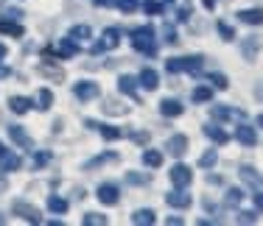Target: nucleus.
I'll list each match as a JSON object with an SVG mask.
<instances>
[{
    "instance_id": "f257e3e1",
    "label": "nucleus",
    "mask_w": 263,
    "mask_h": 226,
    "mask_svg": "<svg viewBox=\"0 0 263 226\" xmlns=\"http://www.w3.org/2000/svg\"><path fill=\"white\" fill-rule=\"evenodd\" d=\"M129 39H132V45H135L137 53H143V56H154L157 53V39H154V28L152 25H137V28H132L129 31Z\"/></svg>"
},
{
    "instance_id": "f03ea898",
    "label": "nucleus",
    "mask_w": 263,
    "mask_h": 226,
    "mask_svg": "<svg viewBox=\"0 0 263 226\" xmlns=\"http://www.w3.org/2000/svg\"><path fill=\"white\" fill-rule=\"evenodd\" d=\"M118 45H121V28H106L101 34V39L92 45V53L101 56V53H106V50H115Z\"/></svg>"
},
{
    "instance_id": "7ed1b4c3",
    "label": "nucleus",
    "mask_w": 263,
    "mask_h": 226,
    "mask_svg": "<svg viewBox=\"0 0 263 226\" xmlns=\"http://www.w3.org/2000/svg\"><path fill=\"white\" fill-rule=\"evenodd\" d=\"M76 53H79V42H73L70 36H65L56 48H45V50H42V56H59V59H73Z\"/></svg>"
},
{
    "instance_id": "20e7f679",
    "label": "nucleus",
    "mask_w": 263,
    "mask_h": 226,
    "mask_svg": "<svg viewBox=\"0 0 263 226\" xmlns=\"http://www.w3.org/2000/svg\"><path fill=\"white\" fill-rule=\"evenodd\" d=\"M168 176H171V184L174 187H187L193 181V171L187 165H182V162H179V165H174L171 171H168Z\"/></svg>"
},
{
    "instance_id": "39448f33",
    "label": "nucleus",
    "mask_w": 263,
    "mask_h": 226,
    "mask_svg": "<svg viewBox=\"0 0 263 226\" xmlns=\"http://www.w3.org/2000/svg\"><path fill=\"white\" fill-rule=\"evenodd\" d=\"M98 84L96 81H79L76 87H73V95H76L81 104H87V100H92V98H98Z\"/></svg>"
},
{
    "instance_id": "423d86ee",
    "label": "nucleus",
    "mask_w": 263,
    "mask_h": 226,
    "mask_svg": "<svg viewBox=\"0 0 263 226\" xmlns=\"http://www.w3.org/2000/svg\"><path fill=\"white\" fill-rule=\"evenodd\" d=\"M14 215H20L23 221H28V223H42L40 210L31 207V204H26V201H14Z\"/></svg>"
},
{
    "instance_id": "0eeeda50",
    "label": "nucleus",
    "mask_w": 263,
    "mask_h": 226,
    "mask_svg": "<svg viewBox=\"0 0 263 226\" xmlns=\"http://www.w3.org/2000/svg\"><path fill=\"white\" fill-rule=\"evenodd\" d=\"M235 140L252 148L255 142H258V131H255V126H247L243 120H238V126H235Z\"/></svg>"
},
{
    "instance_id": "6e6552de",
    "label": "nucleus",
    "mask_w": 263,
    "mask_h": 226,
    "mask_svg": "<svg viewBox=\"0 0 263 226\" xmlns=\"http://www.w3.org/2000/svg\"><path fill=\"white\" fill-rule=\"evenodd\" d=\"M165 201L168 207H177V210H185V207H191V193H185V187H174L171 193H165Z\"/></svg>"
},
{
    "instance_id": "1a4fd4ad",
    "label": "nucleus",
    "mask_w": 263,
    "mask_h": 226,
    "mask_svg": "<svg viewBox=\"0 0 263 226\" xmlns=\"http://www.w3.org/2000/svg\"><path fill=\"white\" fill-rule=\"evenodd\" d=\"M238 176H241V179L247 181L249 187H255V190H263V176L255 171L252 165H241V168H238Z\"/></svg>"
},
{
    "instance_id": "9d476101",
    "label": "nucleus",
    "mask_w": 263,
    "mask_h": 226,
    "mask_svg": "<svg viewBox=\"0 0 263 226\" xmlns=\"http://www.w3.org/2000/svg\"><path fill=\"white\" fill-rule=\"evenodd\" d=\"M137 84H140L143 90L154 92V90L160 87V75H157V70H152V67H143L140 75H137Z\"/></svg>"
},
{
    "instance_id": "9b49d317",
    "label": "nucleus",
    "mask_w": 263,
    "mask_h": 226,
    "mask_svg": "<svg viewBox=\"0 0 263 226\" xmlns=\"http://www.w3.org/2000/svg\"><path fill=\"white\" fill-rule=\"evenodd\" d=\"M213 117H218V120H243L247 112L235 109V106H213Z\"/></svg>"
},
{
    "instance_id": "f8f14e48",
    "label": "nucleus",
    "mask_w": 263,
    "mask_h": 226,
    "mask_svg": "<svg viewBox=\"0 0 263 226\" xmlns=\"http://www.w3.org/2000/svg\"><path fill=\"white\" fill-rule=\"evenodd\" d=\"M260 36H247V39L241 42V53H243V59L247 61H255L258 59V53H260Z\"/></svg>"
},
{
    "instance_id": "ddd939ff",
    "label": "nucleus",
    "mask_w": 263,
    "mask_h": 226,
    "mask_svg": "<svg viewBox=\"0 0 263 226\" xmlns=\"http://www.w3.org/2000/svg\"><path fill=\"white\" fill-rule=\"evenodd\" d=\"M23 165V159L14 154V151H0V173H11V171H17V168Z\"/></svg>"
},
{
    "instance_id": "4468645a",
    "label": "nucleus",
    "mask_w": 263,
    "mask_h": 226,
    "mask_svg": "<svg viewBox=\"0 0 263 226\" xmlns=\"http://www.w3.org/2000/svg\"><path fill=\"white\" fill-rule=\"evenodd\" d=\"M87 129H98L104 140H121L123 137V129H115V126H106V123H96V120H84Z\"/></svg>"
},
{
    "instance_id": "2eb2a0df",
    "label": "nucleus",
    "mask_w": 263,
    "mask_h": 226,
    "mask_svg": "<svg viewBox=\"0 0 263 226\" xmlns=\"http://www.w3.org/2000/svg\"><path fill=\"white\" fill-rule=\"evenodd\" d=\"M98 201L106 207H115L118 201H121V190H118L115 184H101L98 187Z\"/></svg>"
},
{
    "instance_id": "dca6fc26",
    "label": "nucleus",
    "mask_w": 263,
    "mask_h": 226,
    "mask_svg": "<svg viewBox=\"0 0 263 226\" xmlns=\"http://www.w3.org/2000/svg\"><path fill=\"white\" fill-rule=\"evenodd\" d=\"M9 137H11V140H14L20 148L34 151V140H31V137L26 134V129H23V126H9Z\"/></svg>"
},
{
    "instance_id": "f3484780",
    "label": "nucleus",
    "mask_w": 263,
    "mask_h": 226,
    "mask_svg": "<svg viewBox=\"0 0 263 226\" xmlns=\"http://www.w3.org/2000/svg\"><path fill=\"white\" fill-rule=\"evenodd\" d=\"M118 90H121L123 95H129L135 104H140V95H137V78H132V75H121V78H118Z\"/></svg>"
},
{
    "instance_id": "a211bd4d",
    "label": "nucleus",
    "mask_w": 263,
    "mask_h": 226,
    "mask_svg": "<svg viewBox=\"0 0 263 226\" xmlns=\"http://www.w3.org/2000/svg\"><path fill=\"white\" fill-rule=\"evenodd\" d=\"M160 112H162L165 117H179V115L185 112V106L179 104L177 98H165V100H160Z\"/></svg>"
},
{
    "instance_id": "6ab92c4d",
    "label": "nucleus",
    "mask_w": 263,
    "mask_h": 226,
    "mask_svg": "<svg viewBox=\"0 0 263 226\" xmlns=\"http://www.w3.org/2000/svg\"><path fill=\"white\" fill-rule=\"evenodd\" d=\"M165 148L171 151L174 156H185V154H187V137H185V134H174L171 140H168Z\"/></svg>"
},
{
    "instance_id": "aec40b11",
    "label": "nucleus",
    "mask_w": 263,
    "mask_h": 226,
    "mask_svg": "<svg viewBox=\"0 0 263 226\" xmlns=\"http://www.w3.org/2000/svg\"><path fill=\"white\" fill-rule=\"evenodd\" d=\"M179 61H182V70L191 73V75H199V73H202V65H204L202 56H182Z\"/></svg>"
},
{
    "instance_id": "412c9836",
    "label": "nucleus",
    "mask_w": 263,
    "mask_h": 226,
    "mask_svg": "<svg viewBox=\"0 0 263 226\" xmlns=\"http://www.w3.org/2000/svg\"><path fill=\"white\" fill-rule=\"evenodd\" d=\"M238 20L247 25H260L263 23V9H243L238 11Z\"/></svg>"
},
{
    "instance_id": "4be33fe9",
    "label": "nucleus",
    "mask_w": 263,
    "mask_h": 226,
    "mask_svg": "<svg viewBox=\"0 0 263 226\" xmlns=\"http://www.w3.org/2000/svg\"><path fill=\"white\" fill-rule=\"evenodd\" d=\"M31 106H34V100H31V98H23V95H14V98L9 100V109L14 112V115H26Z\"/></svg>"
},
{
    "instance_id": "5701e85b",
    "label": "nucleus",
    "mask_w": 263,
    "mask_h": 226,
    "mask_svg": "<svg viewBox=\"0 0 263 226\" xmlns=\"http://www.w3.org/2000/svg\"><path fill=\"white\" fill-rule=\"evenodd\" d=\"M204 134H208L213 142H218V146H224V142L230 140V134L221 129V126H204Z\"/></svg>"
},
{
    "instance_id": "b1692460",
    "label": "nucleus",
    "mask_w": 263,
    "mask_h": 226,
    "mask_svg": "<svg viewBox=\"0 0 263 226\" xmlns=\"http://www.w3.org/2000/svg\"><path fill=\"white\" fill-rule=\"evenodd\" d=\"M132 223H137V226H152L154 223V210H135V215H132Z\"/></svg>"
},
{
    "instance_id": "393cba45",
    "label": "nucleus",
    "mask_w": 263,
    "mask_h": 226,
    "mask_svg": "<svg viewBox=\"0 0 263 226\" xmlns=\"http://www.w3.org/2000/svg\"><path fill=\"white\" fill-rule=\"evenodd\" d=\"M90 34H92L90 25H73L70 34H67V36H70L73 42H87V39H90Z\"/></svg>"
},
{
    "instance_id": "a878e982",
    "label": "nucleus",
    "mask_w": 263,
    "mask_h": 226,
    "mask_svg": "<svg viewBox=\"0 0 263 226\" xmlns=\"http://www.w3.org/2000/svg\"><path fill=\"white\" fill-rule=\"evenodd\" d=\"M0 34L6 36H23V25L14 20H0Z\"/></svg>"
},
{
    "instance_id": "bb28decb",
    "label": "nucleus",
    "mask_w": 263,
    "mask_h": 226,
    "mask_svg": "<svg viewBox=\"0 0 263 226\" xmlns=\"http://www.w3.org/2000/svg\"><path fill=\"white\" fill-rule=\"evenodd\" d=\"M115 159H118V154H115V151H106V154H101V156H96V159H90V162H87V165H84V171H96L98 165H104V162H115Z\"/></svg>"
},
{
    "instance_id": "cd10ccee",
    "label": "nucleus",
    "mask_w": 263,
    "mask_h": 226,
    "mask_svg": "<svg viewBox=\"0 0 263 226\" xmlns=\"http://www.w3.org/2000/svg\"><path fill=\"white\" fill-rule=\"evenodd\" d=\"M143 165H146V168H160L162 165V154H160V151H154V148L143 151Z\"/></svg>"
},
{
    "instance_id": "c85d7f7f",
    "label": "nucleus",
    "mask_w": 263,
    "mask_h": 226,
    "mask_svg": "<svg viewBox=\"0 0 263 226\" xmlns=\"http://www.w3.org/2000/svg\"><path fill=\"white\" fill-rule=\"evenodd\" d=\"M48 210L56 212V215H65V212H67V201L62 196H51V198H48Z\"/></svg>"
},
{
    "instance_id": "c756f323",
    "label": "nucleus",
    "mask_w": 263,
    "mask_h": 226,
    "mask_svg": "<svg viewBox=\"0 0 263 226\" xmlns=\"http://www.w3.org/2000/svg\"><path fill=\"white\" fill-rule=\"evenodd\" d=\"M36 106H40L42 112H48L53 106V92L51 90H40V95H36Z\"/></svg>"
},
{
    "instance_id": "7c9ffc66",
    "label": "nucleus",
    "mask_w": 263,
    "mask_h": 226,
    "mask_svg": "<svg viewBox=\"0 0 263 226\" xmlns=\"http://www.w3.org/2000/svg\"><path fill=\"white\" fill-rule=\"evenodd\" d=\"M191 98L196 100V104H208V100H213V90L210 87H196V90L191 92Z\"/></svg>"
},
{
    "instance_id": "2f4dec72",
    "label": "nucleus",
    "mask_w": 263,
    "mask_h": 226,
    "mask_svg": "<svg viewBox=\"0 0 263 226\" xmlns=\"http://www.w3.org/2000/svg\"><path fill=\"white\" fill-rule=\"evenodd\" d=\"M224 201H227V207H238L243 201V190H241V187H230L227 198H224Z\"/></svg>"
},
{
    "instance_id": "473e14b6",
    "label": "nucleus",
    "mask_w": 263,
    "mask_h": 226,
    "mask_svg": "<svg viewBox=\"0 0 263 226\" xmlns=\"http://www.w3.org/2000/svg\"><path fill=\"white\" fill-rule=\"evenodd\" d=\"M81 223H84V226H104V223H106V215H98V212H87V215L81 218Z\"/></svg>"
},
{
    "instance_id": "72a5a7b5",
    "label": "nucleus",
    "mask_w": 263,
    "mask_h": 226,
    "mask_svg": "<svg viewBox=\"0 0 263 226\" xmlns=\"http://www.w3.org/2000/svg\"><path fill=\"white\" fill-rule=\"evenodd\" d=\"M216 159H218V156H216V148H210V151H204V154H202L199 165H202V168H213V165H216Z\"/></svg>"
},
{
    "instance_id": "f704fd0d",
    "label": "nucleus",
    "mask_w": 263,
    "mask_h": 226,
    "mask_svg": "<svg viewBox=\"0 0 263 226\" xmlns=\"http://www.w3.org/2000/svg\"><path fill=\"white\" fill-rule=\"evenodd\" d=\"M208 78L218 87V90H227V87H230V81H227V75H224V73H210Z\"/></svg>"
},
{
    "instance_id": "c9c22d12",
    "label": "nucleus",
    "mask_w": 263,
    "mask_h": 226,
    "mask_svg": "<svg viewBox=\"0 0 263 226\" xmlns=\"http://www.w3.org/2000/svg\"><path fill=\"white\" fill-rule=\"evenodd\" d=\"M143 11H146V14H162V3L160 0H146V3H143Z\"/></svg>"
},
{
    "instance_id": "e433bc0d",
    "label": "nucleus",
    "mask_w": 263,
    "mask_h": 226,
    "mask_svg": "<svg viewBox=\"0 0 263 226\" xmlns=\"http://www.w3.org/2000/svg\"><path fill=\"white\" fill-rule=\"evenodd\" d=\"M238 223H258V215L252 210H241L238 212Z\"/></svg>"
},
{
    "instance_id": "4c0bfd02",
    "label": "nucleus",
    "mask_w": 263,
    "mask_h": 226,
    "mask_svg": "<svg viewBox=\"0 0 263 226\" xmlns=\"http://www.w3.org/2000/svg\"><path fill=\"white\" fill-rule=\"evenodd\" d=\"M218 34H221V36H224V39H227V42H230V39H235V31L230 28L227 23H221V20H218Z\"/></svg>"
},
{
    "instance_id": "58836bf2",
    "label": "nucleus",
    "mask_w": 263,
    "mask_h": 226,
    "mask_svg": "<svg viewBox=\"0 0 263 226\" xmlns=\"http://www.w3.org/2000/svg\"><path fill=\"white\" fill-rule=\"evenodd\" d=\"M115 6H118L121 11H126V14H129V11L137 9V0H115Z\"/></svg>"
},
{
    "instance_id": "ea45409f",
    "label": "nucleus",
    "mask_w": 263,
    "mask_h": 226,
    "mask_svg": "<svg viewBox=\"0 0 263 226\" xmlns=\"http://www.w3.org/2000/svg\"><path fill=\"white\" fill-rule=\"evenodd\" d=\"M165 70L171 73V75H174V73H182V61H179V59H168V61H165Z\"/></svg>"
},
{
    "instance_id": "a19ab883",
    "label": "nucleus",
    "mask_w": 263,
    "mask_h": 226,
    "mask_svg": "<svg viewBox=\"0 0 263 226\" xmlns=\"http://www.w3.org/2000/svg\"><path fill=\"white\" fill-rule=\"evenodd\" d=\"M48 159H51V154H48V151H40V154H34V168L48 165Z\"/></svg>"
},
{
    "instance_id": "79ce46f5",
    "label": "nucleus",
    "mask_w": 263,
    "mask_h": 226,
    "mask_svg": "<svg viewBox=\"0 0 263 226\" xmlns=\"http://www.w3.org/2000/svg\"><path fill=\"white\" fill-rule=\"evenodd\" d=\"M129 184H148V176H140V173H129L126 176Z\"/></svg>"
},
{
    "instance_id": "37998d69",
    "label": "nucleus",
    "mask_w": 263,
    "mask_h": 226,
    "mask_svg": "<svg viewBox=\"0 0 263 226\" xmlns=\"http://www.w3.org/2000/svg\"><path fill=\"white\" fill-rule=\"evenodd\" d=\"M162 34H165L168 45H174V42H177V31H174V25H165V28H162Z\"/></svg>"
},
{
    "instance_id": "c03bdc74",
    "label": "nucleus",
    "mask_w": 263,
    "mask_h": 226,
    "mask_svg": "<svg viewBox=\"0 0 263 226\" xmlns=\"http://www.w3.org/2000/svg\"><path fill=\"white\" fill-rule=\"evenodd\" d=\"M132 140H135V142H140V146H146V142H148V134H146V131H132Z\"/></svg>"
},
{
    "instance_id": "a18cd8bd",
    "label": "nucleus",
    "mask_w": 263,
    "mask_h": 226,
    "mask_svg": "<svg viewBox=\"0 0 263 226\" xmlns=\"http://www.w3.org/2000/svg\"><path fill=\"white\" fill-rule=\"evenodd\" d=\"M255 207H258V210L263 212V190H258V193H255Z\"/></svg>"
},
{
    "instance_id": "49530a36",
    "label": "nucleus",
    "mask_w": 263,
    "mask_h": 226,
    "mask_svg": "<svg viewBox=\"0 0 263 226\" xmlns=\"http://www.w3.org/2000/svg\"><path fill=\"white\" fill-rule=\"evenodd\" d=\"M6 17H11V20H17V17H23V11H20V9H9V11H6Z\"/></svg>"
},
{
    "instance_id": "de8ad7c7",
    "label": "nucleus",
    "mask_w": 263,
    "mask_h": 226,
    "mask_svg": "<svg viewBox=\"0 0 263 226\" xmlns=\"http://www.w3.org/2000/svg\"><path fill=\"white\" fill-rule=\"evenodd\" d=\"M165 223H168V226H182V218H171V215H168Z\"/></svg>"
},
{
    "instance_id": "09e8293b",
    "label": "nucleus",
    "mask_w": 263,
    "mask_h": 226,
    "mask_svg": "<svg viewBox=\"0 0 263 226\" xmlns=\"http://www.w3.org/2000/svg\"><path fill=\"white\" fill-rule=\"evenodd\" d=\"M177 17H179V20L185 23V20H187V9H179V11H177Z\"/></svg>"
},
{
    "instance_id": "8fccbe9b",
    "label": "nucleus",
    "mask_w": 263,
    "mask_h": 226,
    "mask_svg": "<svg viewBox=\"0 0 263 226\" xmlns=\"http://www.w3.org/2000/svg\"><path fill=\"white\" fill-rule=\"evenodd\" d=\"M204 6H208V9H216V0H204Z\"/></svg>"
},
{
    "instance_id": "3c124183",
    "label": "nucleus",
    "mask_w": 263,
    "mask_h": 226,
    "mask_svg": "<svg viewBox=\"0 0 263 226\" xmlns=\"http://www.w3.org/2000/svg\"><path fill=\"white\" fill-rule=\"evenodd\" d=\"M0 59H6V45H0Z\"/></svg>"
},
{
    "instance_id": "603ef678",
    "label": "nucleus",
    "mask_w": 263,
    "mask_h": 226,
    "mask_svg": "<svg viewBox=\"0 0 263 226\" xmlns=\"http://www.w3.org/2000/svg\"><path fill=\"white\" fill-rule=\"evenodd\" d=\"M3 190H6V181H3V179H0V193H3Z\"/></svg>"
},
{
    "instance_id": "864d4df0",
    "label": "nucleus",
    "mask_w": 263,
    "mask_h": 226,
    "mask_svg": "<svg viewBox=\"0 0 263 226\" xmlns=\"http://www.w3.org/2000/svg\"><path fill=\"white\" fill-rule=\"evenodd\" d=\"M258 126H260V129H263V115H258Z\"/></svg>"
},
{
    "instance_id": "5fc2aeb1",
    "label": "nucleus",
    "mask_w": 263,
    "mask_h": 226,
    "mask_svg": "<svg viewBox=\"0 0 263 226\" xmlns=\"http://www.w3.org/2000/svg\"><path fill=\"white\" fill-rule=\"evenodd\" d=\"M258 98H260V100H263V90H258Z\"/></svg>"
},
{
    "instance_id": "6e6d98bb",
    "label": "nucleus",
    "mask_w": 263,
    "mask_h": 226,
    "mask_svg": "<svg viewBox=\"0 0 263 226\" xmlns=\"http://www.w3.org/2000/svg\"><path fill=\"white\" fill-rule=\"evenodd\" d=\"M0 151H3V142H0Z\"/></svg>"
}]
</instances>
